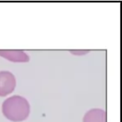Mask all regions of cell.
Wrapping results in <instances>:
<instances>
[{
  "instance_id": "cell-2",
  "label": "cell",
  "mask_w": 122,
  "mask_h": 122,
  "mask_svg": "<svg viewBox=\"0 0 122 122\" xmlns=\"http://www.w3.org/2000/svg\"><path fill=\"white\" fill-rule=\"evenodd\" d=\"M16 87V79L9 71H0V96L9 95Z\"/></svg>"
},
{
  "instance_id": "cell-5",
  "label": "cell",
  "mask_w": 122,
  "mask_h": 122,
  "mask_svg": "<svg viewBox=\"0 0 122 122\" xmlns=\"http://www.w3.org/2000/svg\"><path fill=\"white\" fill-rule=\"evenodd\" d=\"M89 51H85V50H80V51H71V53L72 54H87Z\"/></svg>"
},
{
  "instance_id": "cell-3",
  "label": "cell",
  "mask_w": 122,
  "mask_h": 122,
  "mask_svg": "<svg viewBox=\"0 0 122 122\" xmlns=\"http://www.w3.org/2000/svg\"><path fill=\"white\" fill-rule=\"evenodd\" d=\"M0 56L14 63H24L29 60V56L23 50H0Z\"/></svg>"
},
{
  "instance_id": "cell-4",
  "label": "cell",
  "mask_w": 122,
  "mask_h": 122,
  "mask_svg": "<svg viewBox=\"0 0 122 122\" xmlns=\"http://www.w3.org/2000/svg\"><path fill=\"white\" fill-rule=\"evenodd\" d=\"M83 122H106V112L102 109H92L85 113Z\"/></svg>"
},
{
  "instance_id": "cell-1",
  "label": "cell",
  "mask_w": 122,
  "mask_h": 122,
  "mask_svg": "<svg viewBox=\"0 0 122 122\" xmlns=\"http://www.w3.org/2000/svg\"><path fill=\"white\" fill-rule=\"evenodd\" d=\"M2 112L8 120L14 122H20L29 117L30 105L24 97L14 95L4 101Z\"/></svg>"
}]
</instances>
